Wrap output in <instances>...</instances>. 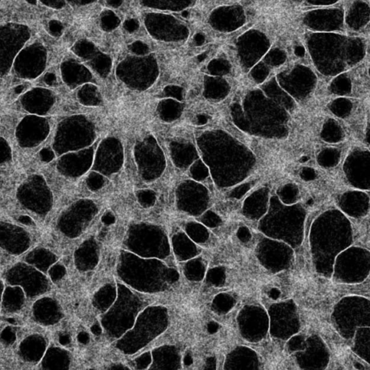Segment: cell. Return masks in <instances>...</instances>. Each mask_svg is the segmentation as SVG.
<instances>
[{"instance_id": "obj_32", "label": "cell", "mask_w": 370, "mask_h": 370, "mask_svg": "<svg viewBox=\"0 0 370 370\" xmlns=\"http://www.w3.org/2000/svg\"><path fill=\"white\" fill-rule=\"evenodd\" d=\"M12 150L11 146L3 137H1V164L11 162Z\"/></svg>"}, {"instance_id": "obj_36", "label": "cell", "mask_w": 370, "mask_h": 370, "mask_svg": "<svg viewBox=\"0 0 370 370\" xmlns=\"http://www.w3.org/2000/svg\"><path fill=\"white\" fill-rule=\"evenodd\" d=\"M301 177L306 181L313 180L316 177V172H315L314 169L306 167V168L303 169L301 173Z\"/></svg>"}, {"instance_id": "obj_12", "label": "cell", "mask_w": 370, "mask_h": 370, "mask_svg": "<svg viewBox=\"0 0 370 370\" xmlns=\"http://www.w3.org/2000/svg\"><path fill=\"white\" fill-rule=\"evenodd\" d=\"M369 197L363 190H349L339 198V205L348 215L360 216L369 208Z\"/></svg>"}, {"instance_id": "obj_48", "label": "cell", "mask_w": 370, "mask_h": 370, "mask_svg": "<svg viewBox=\"0 0 370 370\" xmlns=\"http://www.w3.org/2000/svg\"><path fill=\"white\" fill-rule=\"evenodd\" d=\"M92 332L94 333H95V334L98 335L99 333H100L101 329L100 328H99V325H95L93 326L92 328Z\"/></svg>"}, {"instance_id": "obj_28", "label": "cell", "mask_w": 370, "mask_h": 370, "mask_svg": "<svg viewBox=\"0 0 370 370\" xmlns=\"http://www.w3.org/2000/svg\"><path fill=\"white\" fill-rule=\"evenodd\" d=\"M201 222L206 227L215 228L221 224L222 220L218 215L212 211L206 212L201 218Z\"/></svg>"}, {"instance_id": "obj_10", "label": "cell", "mask_w": 370, "mask_h": 370, "mask_svg": "<svg viewBox=\"0 0 370 370\" xmlns=\"http://www.w3.org/2000/svg\"><path fill=\"white\" fill-rule=\"evenodd\" d=\"M54 101L55 98L53 93L42 89L28 91L21 99L23 108L31 114L37 115H43L49 112Z\"/></svg>"}, {"instance_id": "obj_15", "label": "cell", "mask_w": 370, "mask_h": 370, "mask_svg": "<svg viewBox=\"0 0 370 370\" xmlns=\"http://www.w3.org/2000/svg\"><path fill=\"white\" fill-rule=\"evenodd\" d=\"M156 369H180V351L176 346H163L156 350L155 353Z\"/></svg>"}, {"instance_id": "obj_39", "label": "cell", "mask_w": 370, "mask_h": 370, "mask_svg": "<svg viewBox=\"0 0 370 370\" xmlns=\"http://www.w3.org/2000/svg\"><path fill=\"white\" fill-rule=\"evenodd\" d=\"M45 82L48 85H54L56 83V77L54 73H48L46 76Z\"/></svg>"}, {"instance_id": "obj_24", "label": "cell", "mask_w": 370, "mask_h": 370, "mask_svg": "<svg viewBox=\"0 0 370 370\" xmlns=\"http://www.w3.org/2000/svg\"><path fill=\"white\" fill-rule=\"evenodd\" d=\"M226 270L224 267H215L209 270L205 274V281L212 286L220 287L224 286L226 282Z\"/></svg>"}, {"instance_id": "obj_54", "label": "cell", "mask_w": 370, "mask_h": 370, "mask_svg": "<svg viewBox=\"0 0 370 370\" xmlns=\"http://www.w3.org/2000/svg\"><path fill=\"white\" fill-rule=\"evenodd\" d=\"M369 73H370V71H369Z\"/></svg>"}, {"instance_id": "obj_17", "label": "cell", "mask_w": 370, "mask_h": 370, "mask_svg": "<svg viewBox=\"0 0 370 370\" xmlns=\"http://www.w3.org/2000/svg\"><path fill=\"white\" fill-rule=\"evenodd\" d=\"M321 138L328 143H338L344 137V131L341 124L334 119H328L323 124Z\"/></svg>"}, {"instance_id": "obj_3", "label": "cell", "mask_w": 370, "mask_h": 370, "mask_svg": "<svg viewBox=\"0 0 370 370\" xmlns=\"http://www.w3.org/2000/svg\"><path fill=\"white\" fill-rule=\"evenodd\" d=\"M255 252L260 264L273 273L289 268L293 260V252L289 245L266 236L259 239Z\"/></svg>"}, {"instance_id": "obj_22", "label": "cell", "mask_w": 370, "mask_h": 370, "mask_svg": "<svg viewBox=\"0 0 370 370\" xmlns=\"http://www.w3.org/2000/svg\"><path fill=\"white\" fill-rule=\"evenodd\" d=\"M329 109L336 117L345 119L352 112L353 103L348 98L341 96L332 101Z\"/></svg>"}, {"instance_id": "obj_2", "label": "cell", "mask_w": 370, "mask_h": 370, "mask_svg": "<svg viewBox=\"0 0 370 370\" xmlns=\"http://www.w3.org/2000/svg\"><path fill=\"white\" fill-rule=\"evenodd\" d=\"M95 138L94 124L84 116H75L63 121L59 126L54 149L62 155L68 152L86 149Z\"/></svg>"}, {"instance_id": "obj_40", "label": "cell", "mask_w": 370, "mask_h": 370, "mask_svg": "<svg viewBox=\"0 0 370 370\" xmlns=\"http://www.w3.org/2000/svg\"><path fill=\"white\" fill-rule=\"evenodd\" d=\"M115 218H114V215L112 213H107L103 217V221L106 224V225H112L114 223Z\"/></svg>"}, {"instance_id": "obj_7", "label": "cell", "mask_w": 370, "mask_h": 370, "mask_svg": "<svg viewBox=\"0 0 370 370\" xmlns=\"http://www.w3.org/2000/svg\"><path fill=\"white\" fill-rule=\"evenodd\" d=\"M123 161V149L120 141L114 137H109L103 140L99 145L93 169L99 173L111 175L121 169Z\"/></svg>"}, {"instance_id": "obj_5", "label": "cell", "mask_w": 370, "mask_h": 370, "mask_svg": "<svg viewBox=\"0 0 370 370\" xmlns=\"http://www.w3.org/2000/svg\"><path fill=\"white\" fill-rule=\"evenodd\" d=\"M240 334L248 342L258 343L265 339L270 328L268 312L259 305H246L237 315Z\"/></svg>"}, {"instance_id": "obj_34", "label": "cell", "mask_w": 370, "mask_h": 370, "mask_svg": "<svg viewBox=\"0 0 370 370\" xmlns=\"http://www.w3.org/2000/svg\"><path fill=\"white\" fill-rule=\"evenodd\" d=\"M268 72V69L263 64H259L253 69V76L256 80H263L266 77Z\"/></svg>"}, {"instance_id": "obj_30", "label": "cell", "mask_w": 370, "mask_h": 370, "mask_svg": "<svg viewBox=\"0 0 370 370\" xmlns=\"http://www.w3.org/2000/svg\"><path fill=\"white\" fill-rule=\"evenodd\" d=\"M298 195V187L294 185H288L286 187V191H283L282 197L286 203L291 204L296 201Z\"/></svg>"}, {"instance_id": "obj_13", "label": "cell", "mask_w": 370, "mask_h": 370, "mask_svg": "<svg viewBox=\"0 0 370 370\" xmlns=\"http://www.w3.org/2000/svg\"><path fill=\"white\" fill-rule=\"evenodd\" d=\"M211 21L213 26L222 21H225L218 30L230 31L241 26L245 21V17L241 8L232 7L216 10L212 17H210V21Z\"/></svg>"}, {"instance_id": "obj_23", "label": "cell", "mask_w": 370, "mask_h": 370, "mask_svg": "<svg viewBox=\"0 0 370 370\" xmlns=\"http://www.w3.org/2000/svg\"><path fill=\"white\" fill-rule=\"evenodd\" d=\"M330 90L333 94H336L337 96H347L351 94V81L346 76H339L331 83Z\"/></svg>"}, {"instance_id": "obj_1", "label": "cell", "mask_w": 370, "mask_h": 370, "mask_svg": "<svg viewBox=\"0 0 370 370\" xmlns=\"http://www.w3.org/2000/svg\"><path fill=\"white\" fill-rule=\"evenodd\" d=\"M305 210L300 206L284 207L272 204L268 213L259 224V230L266 237L298 247L303 241Z\"/></svg>"}, {"instance_id": "obj_41", "label": "cell", "mask_w": 370, "mask_h": 370, "mask_svg": "<svg viewBox=\"0 0 370 370\" xmlns=\"http://www.w3.org/2000/svg\"><path fill=\"white\" fill-rule=\"evenodd\" d=\"M194 41H195V45L201 46L205 42V36L202 34H197L194 38Z\"/></svg>"}, {"instance_id": "obj_4", "label": "cell", "mask_w": 370, "mask_h": 370, "mask_svg": "<svg viewBox=\"0 0 370 370\" xmlns=\"http://www.w3.org/2000/svg\"><path fill=\"white\" fill-rule=\"evenodd\" d=\"M268 313L270 334L273 338L288 340L298 333L300 321L296 305L292 300L270 305Z\"/></svg>"}, {"instance_id": "obj_20", "label": "cell", "mask_w": 370, "mask_h": 370, "mask_svg": "<svg viewBox=\"0 0 370 370\" xmlns=\"http://www.w3.org/2000/svg\"><path fill=\"white\" fill-rule=\"evenodd\" d=\"M236 305V300L232 295L220 293L214 298L212 302V309L215 313L225 315L230 312Z\"/></svg>"}, {"instance_id": "obj_31", "label": "cell", "mask_w": 370, "mask_h": 370, "mask_svg": "<svg viewBox=\"0 0 370 370\" xmlns=\"http://www.w3.org/2000/svg\"><path fill=\"white\" fill-rule=\"evenodd\" d=\"M288 351L293 352V351H300L303 350L305 347V343H304V339L303 337L300 336H291L288 341Z\"/></svg>"}, {"instance_id": "obj_55", "label": "cell", "mask_w": 370, "mask_h": 370, "mask_svg": "<svg viewBox=\"0 0 370 370\" xmlns=\"http://www.w3.org/2000/svg\"><path fill=\"white\" fill-rule=\"evenodd\" d=\"M370 151V150H369Z\"/></svg>"}, {"instance_id": "obj_25", "label": "cell", "mask_w": 370, "mask_h": 370, "mask_svg": "<svg viewBox=\"0 0 370 370\" xmlns=\"http://www.w3.org/2000/svg\"><path fill=\"white\" fill-rule=\"evenodd\" d=\"M87 185L90 190L96 191L101 189L104 185L105 177L102 174L94 171L92 173L89 174L87 178Z\"/></svg>"}, {"instance_id": "obj_45", "label": "cell", "mask_w": 370, "mask_h": 370, "mask_svg": "<svg viewBox=\"0 0 370 370\" xmlns=\"http://www.w3.org/2000/svg\"><path fill=\"white\" fill-rule=\"evenodd\" d=\"M19 220L22 222L23 224H25V225H30L31 223V219L29 217L26 216V215L20 217Z\"/></svg>"}, {"instance_id": "obj_21", "label": "cell", "mask_w": 370, "mask_h": 370, "mask_svg": "<svg viewBox=\"0 0 370 370\" xmlns=\"http://www.w3.org/2000/svg\"><path fill=\"white\" fill-rule=\"evenodd\" d=\"M185 233L196 244L205 243L209 239L208 230L205 225L196 222H189L185 227Z\"/></svg>"}, {"instance_id": "obj_16", "label": "cell", "mask_w": 370, "mask_h": 370, "mask_svg": "<svg viewBox=\"0 0 370 370\" xmlns=\"http://www.w3.org/2000/svg\"><path fill=\"white\" fill-rule=\"evenodd\" d=\"M183 271L187 279L191 281H200L205 278L206 265L201 258L195 257L186 262Z\"/></svg>"}, {"instance_id": "obj_11", "label": "cell", "mask_w": 370, "mask_h": 370, "mask_svg": "<svg viewBox=\"0 0 370 370\" xmlns=\"http://www.w3.org/2000/svg\"><path fill=\"white\" fill-rule=\"evenodd\" d=\"M260 369L258 354L246 346H237L231 351L226 358L224 366L225 370Z\"/></svg>"}, {"instance_id": "obj_8", "label": "cell", "mask_w": 370, "mask_h": 370, "mask_svg": "<svg viewBox=\"0 0 370 370\" xmlns=\"http://www.w3.org/2000/svg\"><path fill=\"white\" fill-rule=\"evenodd\" d=\"M50 131L49 122L39 115L27 116L20 122L16 137L20 145L32 147L45 140Z\"/></svg>"}, {"instance_id": "obj_6", "label": "cell", "mask_w": 370, "mask_h": 370, "mask_svg": "<svg viewBox=\"0 0 370 370\" xmlns=\"http://www.w3.org/2000/svg\"><path fill=\"white\" fill-rule=\"evenodd\" d=\"M348 183L358 190H370V151L356 147L349 153L343 164Z\"/></svg>"}, {"instance_id": "obj_33", "label": "cell", "mask_w": 370, "mask_h": 370, "mask_svg": "<svg viewBox=\"0 0 370 370\" xmlns=\"http://www.w3.org/2000/svg\"><path fill=\"white\" fill-rule=\"evenodd\" d=\"M237 237L243 243H247L252 238L250 230L246 227H241L237 232Z\"/></svg>"}, {"instance_id": "obj_14", "label": "cell", "mask_w": 370, "mask_h": 370, "mask_svg": "<svg viewBox=\"0 0 370 370\" xmlns=\"http://www.w3.org/2000/svg\"><path fill=\"white\" fill-rule=\"evenodd\" d=\"M172 247L179 261H187L197 257L201 250L192 241L188 235L183 232L176 233L172 237Z\"/></svg>"}, {"instance_id": "obj_49", "label": "cell", "mask_w": 370, "mask_h": 370, "mask_svg": "<svg viewBox=\"0 0 370 370\" xmlns=\"http://www.w3.org/2000/svg\"><path fill=\"white\" fill-rule=\"evenodd\" d=\"M69 337H67V336H62L60 337L59 341H60V342L63 343V344H66V343L69 342Z\"/></svg>"}, {"instance_id": "obj_44", "label": "cell", "mask_w": 370, "mask_h": 370, "mask_svg": "<svg viewBox=\"0 0 370 370\" xmlns=\"http://www.w3.org/2000/svg\"><path fill=\"white\" fill-rule=\"evenodd\" d=\"M79 340L81 343H86L89 341V336L86 333H82L81 334H80Z\"/></svg>"}, {"instance_id": "obj_37", "label": "cell", "mask_w": 370, "mask_h": 370, "mask_svg": "<svg viewBox=\"0 0 370 370\" xmlns=\"http://www.w3.org/2000/svg\"><path fill=\"white\" fill-rule=\"evenodd\" d=\"M216 359L215 357H209L205 361L204 369H216Z\"/></svg>"}, {"instance_id": "obj_53", "label": "cell", "mask_w": 370, "mask_h": 370, "mask_svg": "<svg viewBox=\"0 0 370 370\" xmlns=\"http://www.w3.org/2000/svg\"><path fill=\"white\" fill-rule=\"evenodd\" d=\"M188 15H189L188 12H186L185 11V12H183V13H182V16H183L184 18H187V17H188Z\"/></svg>"}, {"instance_id": "obj_29", "label": "cell", "mask_w": 370, "mask_h": 370, "mask_svg": "<svg viewBox=\"0 0 370 370\" xmlns=\"http://www.w3.org/2000/svg\"><path fill=\"white\" fill-rule=\"evenodd\" d=\"M230 63L225 59H215L213 62L210 63L209 69L213 72L218 73H227L230 70Z\"/></svg>"}, {"instance_id": "obj_38", "label": "cell", "mask_w": 370, "mask_h": 370, "mask_svg": "<svg viewBox=\"0 0 370 370\" xmlns=\"http://www.w3.org/2000/svg\"><path fill=\"white\" fill-rule=\"evenodd\" d=\"M218 329V324L215 322H210L207 326V330L210 334H213V333H216Z\"/></svg>"}, {"instance_id": "obj_27", "label": "cell", "mask_w": 370, "mask_h": 370, "mask_svg": "<svg viewBox=\"0 0 370 370\" xmlns=\"http://www.w3.org/2000/svg\"><path fill=\"white\" fill-rule=\"evenodd\" d=\"M137 195L141 205L143 206H152L155 202L156 195L152 190H140L137 192Z\"/></svg>"}, {"instance_id": "obj_19", "label": "cell", "mask_w": 370, "mask_h": 370, "mask_svg": "<svg viewBox=\"0 0 370 370\" xmlns=\"http://www.w3.org/2000/svg\"><path fill=\"white\" fill-rule=\"evenodd\" d=\"M341 158V152L336 147H326L318 155V162L324 168H332L337 166Z\"/></svg>"}, {"instance_id": "obj_50", "label": "cell", "mask_w": 370, "mask_h": 370, "mask_svg": "<svg viewBox=\"0 0 370 370\" xmlns=\"http://www.w3.org/2000/svg\"><path fill=\"white\" fill-rule=\"evenodd\" d=\"M198 121L199 124H205V122H206V118H205V116H200V117H199Z\"/></svg>"}, {"instance_id": "obj_9", "label": "cell", "mask_w": 370, "mask_h": 370, "mask_svg": "<svg viewBox=\"0 0 370 370\" xmlns=\"http://www.w3.org/2000/svg\"><path fill=\"white\" fill-rule=\"evenodd\" d=\"M94 157V149L91 147L78 153L64 154L58 163L57 169L67 177H79L92 167Z\"/></svg>"}, {"instance_id": "obj_51", "label": "cell", "mask_w": 370, "mask_h": 370, "mask_svg": "<svg viewBox=\"0 0 370 370\" xmlns=\"http://www.w3.org/2000/svg\"><path fill=\"white\" fill-rule=\"evenodd\" d=\"M366 141L368 143L370 144V129H368L367 132H366Z\"/></svg>"}, {"instance_id": "obj_26", "label": "cell", "mask_w": 370, "mask_h": 370, "mask_svg": "<svg viewBox=\"0 0 370 370\" xmlns=\"http://www.w3.org/2000/svg\"><path fill=\"white\" fill-rule=\"evenodd\" d=\"M286 54L283 51L279 49H275L270 51L267 56H265V62L271 65H278L285 61Z\"/></svg>"}, {"instance_id": "obj_47", "label": "cell", "mask_w": 370, "mask_h": 370, "mask_svg": "<svg viewBox=\"0 0 370 370\" xmlns=\"http://www.w3.org/2000/svg\"><path fill=\"white\" fill-rule=\"evenodd\" d=\"M25 87L24 86H18L17 88H16V89H15V94H16V95H18V94H22L23 92V90H24Z\"/></svg>"}, {"instance_id": "obj_43", "label": "cell", "mask_w": 370, "mask_h": 370, "mask_svg": "<svg viewBox=\"0 0 370 370\" xmlns=\"http://www.w3.org/2000/svg\"><path fill=\"white\" fill-rule=\"evenodd\" d=\"M280 291L277 288H273L269 292V297L273 300H277L280 297Z\"/></svg>"}, {"instance_id": "obj_42", "label": "cell", "mask_w": 370, "mask_h": 370, "mask_svg": "<svg viewBox=\"0 0 370 370\" xmlns=\"http://www.w3.org/2000/svg\"><path fill=\"white\" fill-rule=\"evenodd\" d=\"M183 362L185 366H190L193 362V359H192V355L190 352L186 353L185 357H184Z\"/></svg>"}, {"instance_id": "obj_46", "label": "cell", "mask_w": 370, "mask_h": 370, "mask_svg": "<svg viewBox=\"0 0 370 370\" xmlns=\"http://www.w3.org/2000/svg\"><path fill=\"white\" fill-rule=\"evenodd\" d=\"M295 54L299 56H303L305 54V50L302 46H298L295 49Z\"/></svg>"}, {"instance_id": "obj_18", "label": "cell", "mask_w": 370, "mask_h": 370, "mask_svg": "<svg viewBox=\"0 0 370 370\" xmlns=\"http://www.w3.org/2000/svg\"><path fill=\"white\" fill-rule=\"evenodd\" d=\"M78 98L81 104L88 107H98L103 101L97 87L92 84L83 86L78 92Z\"/></svg>"}, {"instance_id": "obj_52", "label": "cell", "mask_w": 370, "mask_h": 370, "mask_svg": "<svg viewBox=\"0 0 370 370\" xmlns=\"http://www.w3.org/2000/svg\"><path fill=\"white\" fill-rule=\"evenodd\" d=\"M205 54H202L201 55L198 56V60L200 61V62H201L203 59H205Z\"/></svg>"}, {"instance_id": "obj_35", "label": "cell", "mask_w": 370, "mask_h": 370, "mask_svg": "<svg viewBox=\"0 0 370 370\" xmlns=\"http://www.w3.org/2000/svg\"><path fill=\"white\" fill-rule=\"evenodd\" d=\"M40 157H41V160L44 162H49L54 159L55 154L50 147H44L40 152Z\"/></svg>"}]
</instances>
